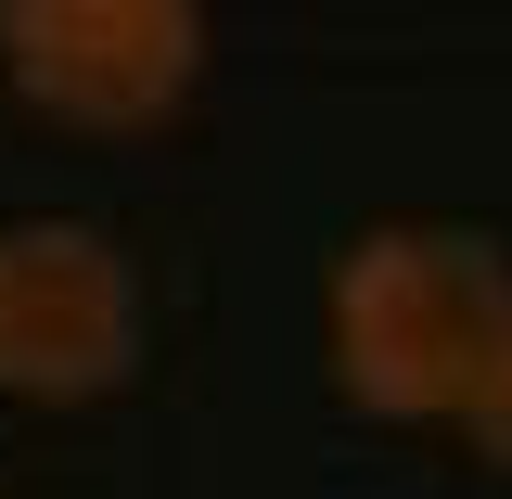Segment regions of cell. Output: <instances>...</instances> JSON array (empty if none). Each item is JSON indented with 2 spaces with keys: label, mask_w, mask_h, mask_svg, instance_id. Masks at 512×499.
Wrapping results in <instances>:
<instances>
[{
  "label": "cell",
  "mask_w": 512,
  "mask_h": 499,
  "mask_svg": "<svg viewBox=\"0 0 512 499\" xmlns=\"http://www.w3.org/2000/svg\"><path fill=\"white\" fill-rule=\"evenodd\" d=\"M141 372V269L90 218H0V397L90 410Z\"/></svg>",
  "instance_id": "7a4b0ae2"
},
{
  "label": "cell",
  "mask_w": 512,
  "mask_h": 499,
  "mask_svg": "<svg viewBox=\"0 0 512 499\" xmlns=\"http://www.w3.org/2000/svg\"><path fill=\"white\" fill-rule=\"evenodd\" d=\"M0 77L13 103L64 128H154L205 77L192 0H0Z\"/></svg>",
  "instance_id": "3957f363"
},
{
  "label": "cell",
  "mask_w": 512,
  "mask_h": 499,
  "mask_svg": "<svg viewBox=\"0 0 512 499\" xmlns=\"http://www.w3.org/2000/svg\"><path fill=\"white\" fill-rule=\"evenodd\" d=\"M461 436L512 474V333H500V359H487V384H474V423H461Z\"/></svg>",
  "instance_id": "277c9868"
},
{
  "label": "cell",
  "mask_w": 512,
  "mask_h": 499,
  "mask_svg": "<svg viewBox=\"0 0 512 499\" xmlns=\"http://www.w3.org/2000/svg\"><path fill=\"white\" fill-rule=\"evenodd\" d=\"M500 333H512V269L487 231H448V218L359 231L320 295V359L372 423H474Z\"/></svg>",
  "instance_id": "6da1fadb"
}]
</instances>
